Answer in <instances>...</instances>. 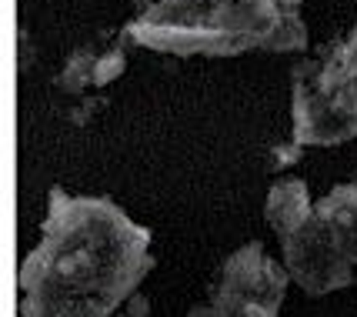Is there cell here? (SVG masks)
Returning a JSON list of instances; mask_svg holds the SVG:
<instances>
[{
    "label": "cell",
    "instance_id": "cell-4",
    "mask_svg": "<svg viewBox=\"0 0 357 317\" xmlns=\"http://www.w3.org/2000/svg\"><path fill=\"white\" fill-rule=\"evenodd\" d=\"M280 261L307 297L357 287V184H337L280 240Z\"/></svg>",
    "mask_w": 357,
    "mask_h": 317
},
{
    "label": "cell",
    "instance_id": "cell-8",
    "mask_svg": "<svg viewBox=\"0 0 357 317\" xmlns=\"http://www.w3.org/2000/svg\"><path fill=\"white\" fill-rule=\"evenodd\" d=\"M114 317H151V301H147L144 294H137V291H134V294H130V297L117 307V314H114Z\"/></svg>",
    "mask_w": 357,
    "mask_h": 317
},
{
    "label": "cell",
    "instance_id": "cell-5",
    "mask_svg": "<svg viewBox=\"0 0 357 317\" xmlns=\"http://www.w3.org/2000/svg\"><path fill=\"white\" fill-rule=\"evenodd\" d=\"M291 284L284 261L278 264L261 240H250L227 254L207 297L194 304L187 317H278Z\"/></svg>",
    "mask_w": 357,
    "mask_h": 317
},
{
    "label": "cell",
    "instance_id": "cell-6",
    "mask_svg": "<svg viewBox=\"0 0 357 317\" xmlns=\"http://www.w3.org/2000/svg\"><path fill=\"white\" fill-rule=\"evenodd\" d=\"M311 210H314L311 190H307V180H301V177H280L278 184L267 190L264 221L271 224V231L278 234V240L294 234L297 227L307 221Z\"/></svg>",
    "mask_w": 357,
    "mask_h": 317
},
{
    "label": "cell",
    "instance_id": "cell-3",
    "mask_svg": "<svg viewBox=\"0 0 357 317\" xmlns=\"http://www.w3.org/2000/svg\"><path fill=\"white\" fill-rule=\"evenodd\" d=\"M291 124L301 147L357 141V24L291 70Z\"/></svg>",
    "mask_w": 357,
    "mask_h": 317
},
{
    "label": "cell",
    "instance_id": "cell-1",
    "mask_svg": "<svg viewBox=\"0 0 357 317\" xmlns=\"http://www.w3.org/2000/svg\"><path fill=\"white\" fill-rule=\"evenodd\" d=\"M151 244L114 201L50 187L40 240L17 270V314L114 317L157 264Z\"/></svg>",
    "mask_w": 357,
    "mask_h": 317
},
{
    "label": "cell",
    "instance_id": "cell-7",
    "mask_svg": "<svg viewBox=\"0 0 357 317\" xmlns=\"http://www.w3.org/2000/svg\"><path fill=\"white\" fill-rule=\"evenodd\" d=\"M97 61H100V47L97 44H84V47L70 50L63 67L54 77V87L67 97H84L91 87H97Z\"/></svg>",
    "mask_w": 357,
    "mask_h": 317
},
{
    "label": "cell",
    "instance_id": "cell-2",
    "mask_svg": "<svg viewBox=\"0 0 357 317\" xmlns=\"http://www.w3.org/2000/svg\"><path fill=\"white\" fill-rule=\"evenodd\" d=\"M124 33L171 57H241L250 50L304 54L301 0H134Z\"/></svg>",
    "mask_w": 357,
    "mask_h": 317
}]
</instances>
